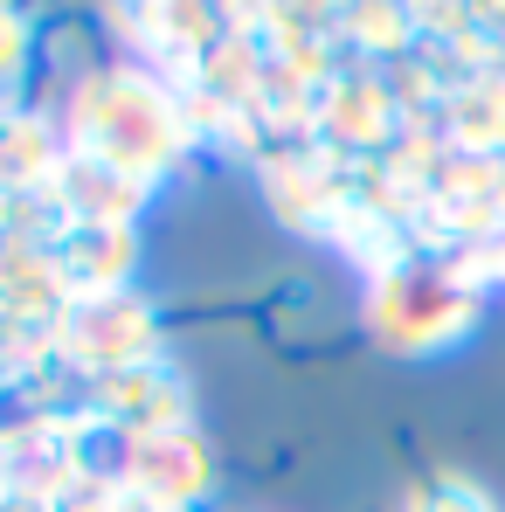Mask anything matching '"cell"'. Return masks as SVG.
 <instances>
[{"mask_svg":"<svg viewBox=\"0 0 505 512\" xmlns=\"http://www.w3.org/2000/svg\"><path fill=\"white\" fill-rule=\"evenodd\" d=\"M132 492H146V499H160L173 512H194L215 492V450H208V436L194 423L146 429L139 457H132Z\"/></svg>","mask_w":505,"mask_h":512,"instance_id":"3957f363","label":"cell"},{"mask_svg":"<svg viewBox=\"0 0 505 512\" xmlns=\"http://www.w3.org/2000/svg\"><path fill=\"white\" fill-rule=\"evenodd\" d=\"M49 194H56L63 222H125V229H132V215H139L146 194H153V180L118 173V167H104V160H90V153H63Z\"/></svg>","mask_w":505,"mask_h":512,"instance_id":"277c9868","label":"cell"},{"mask_svg":"<svg viewBox=\"0 0 505 512\" xmlns=\"http://www.w3.org/2000/svg\"><path fill=\"white\" fill-rule=\"evenodd\" d=\"M187 111L180 90H167L153 70H97L70 90L63 111V153H90L118 173L160 180L187 153Z\"/></svg>","mask_w":505,"mask_h":512,"instance_id":"6da1fadb","label":"cell"},{"mask_svg":"<svg viewBox=\"0 0 505 512\" xmlns=\"http://www.w3.org/2000/svg\"><path fill=\"white\" fill-rule=\"evenodd\" d=\"M56 360L84 367V374H125L160 360V326L139 298L111 291V298H70L56 319Z\"/></svg>","mask_w":505,"mask_h":512,"instance_id":"7a4b0ae2","label":"cell"},{"mask_svg":"<svg viewBox=\"0 0 505 512\" xmlns=\"http://www.w3.org/2000/svg\"><path fill=\"white\" fill-rule=\"evenodd\" d=\"M21 63H28V28L0 7V84H14V77H21Z\"/></svg>","mask_w":505,"mask_h":512,"instance_id":"8992f818","label":"cell"},{"mask_svg":"<svg viewBox=\"0 0 505 512\" xmlns=\"http://www.w3.org/2000/svg\"><path fill=\"white\" fill-rule=\"evenodd\" d=\"M409 512H499V506H492L478 485H464V478H429Z\"/></svg>","mask_w":505,"mask_h":512,"instance_id":"5b68a950","label":"cell"}]
</instances>
